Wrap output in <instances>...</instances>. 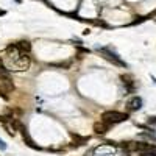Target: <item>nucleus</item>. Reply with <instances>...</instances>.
I'll return each instance as SVG.
<instances>
[{"label": "nucleus", "mask_w": 156, "mask_h": 156, "mask_svg": "<svg viewBox=\"0 0 156 156\" xmlns=\"http://www.w3.org/2000/svg\"><path fill=\"white\" fill-rule=\"evenodd\" d=\"M128 119V114L126 112H119V111H105L101 114V120H105L111 125L114 123H119Z\"/></svg>", "instance_id": "f257e3e1"}, {"label": "nucleus", "mask_w": 156, "mask_h": 156, "mask_svg": "<svg viewBox=\"0 0 156 156\" xmlns=\"http://www.w3.org/2000/svg\"><path fill=\"white\" fill-rule=\"evenodd\" d=\"M98 51H100V53L103 55V56H105L108 61H111L112 64H115V66H120V67H126V64L119 58V56H117L115 53H112V51L111 50H108V48H98Z\"/></svg>", "instance_id": "f03ea898"}, {"label": "nucleus", "mask_w": 156, "mask_h": 156, "mask_svg": "<svg viewBox=\"0 0 156 156\" xmlns=\"http://www.w3.org/2000/svg\"><path fill=\"white\" fill-rule=\"evenodd\" d=\"M14 66H16L17 70H27L30 67V56L25 55V53H20L14 61Z\"/></svg>", "instance_id": "7ed1b4c3"}, {"label": "nucleus", "mask_w": 156, "mask_h": 156, "mask_svg": "<svg viewBox=\"0 0 156 156\" xmlns=\"http://www.w3.org/2000/svg\"><path fill=\"white\" fill-rule=\"evenodd\" d=\"M111 123L105 122V120H100V122H95L94 123V131L97 134H106L108 133V129H109Z\"/></svg>", "instance_id": "20e7f679"}, {"label": "nucleus", "mask_w": 156, "mask_h": 156, "mask_svg": "<svg viewBox=\"0 0 156 156\" xmlns=\"http://www.w3.org/2000/svg\"><path fill=\"white\" fill-rule=\"evenodd\" d=\"M126 106L129 111H137L142 108V98L140 97H133V98H129L128 103H126Z\"/></svg>", "instance_id": "39448f33"}, {"label": "nucleus", "mask_w": 156, "mask_h": 156, "mask_svg": "<svg viewBox=\"0 0 156 156\" xmlns=\"http://www.w3.org/2000/svg\"><path fill=\"white\" fill-rule=\"evenodd\" d=\"M16 47H17V50L20 51V53H28V51L31 50V44L28 41H20V42L16 44Z\"/></svg>", "instance_id": "423d86ee"}, {"label": "nucleus", "mask_w": 156, "mask_h": 156, "mask_svg": "<svg viewBox=\"0 0 156 156\" xmlns=\"http://www.w3.org/2000/svg\"><path fill=\"white\" fill-rule=\"evenodd\" d=\"M139 156H156V145H148L147 147V150H144V151H140V153H137Z\"/></svg>", "instance_id": "0eeeda50"}, {"label": "nucleus", "mask_w": 156, "mask_h": 156, "mask_svg": "<svg viewBox=\"0 0 156 156\" xmlns=\"http://www.w3.org/2000/svg\"><path fill=\"white\" fill-rule=\"evenodd\" d=\"M120 80L123 81V84H126V87H128L129 90H133V89H134V83H133V78L129 76V75H122V76H120Z\"/></svg>", "instance_id": "6e6552de"}, {"label": "nucleus", "mask_w": 156, "mask_h": 156, "mask_svg": "<svg viewBox=\"0 0 156 156\" xmlns=\"http://www.w3.org/2000/svg\"><path fill=\"white\" fill-rule=\"evenodd\" d=\"M72 137H73V139L76 140L73 145H83V144H86V142L89 140V137H80L78 134H72Z\"/></svg>", "instance_id": "1a4fd4ad"}, {"label": "nucleus", "mask_w": 156, "mask_h": 156, "mask_svg": "<svg viewBox=\"0 0 156 156\" xmlns=\"http://www.w3.org/2000/svg\"><path fill=\"white\" fill-rule=\"evenodd\" d=\"M48 66H53V67H66V69H69L70 67V62L67 61V62H51V64H48Z\"/></svg>", "instance_id": "9d476101"}, {"label": "nucleus", "mask_w": 156, "mask_h": 156, "mask_svg": "<svg viewBox=\"0 0 156 156\" xmlns=\"http://www.w3.org/2000/svg\"><path fill=\"white\" fill-rule=\"evenodd\" d=\"M0 80H9V72L5 67L0 69Z\"/></svg>", "instance_id": "9b49d317"}, {"label": "nucleus", "mask_w": 156, "mask_h": 156, "mask_svg": "<svg viewBox=\"0 0 156 156\" xmlns=\"http://www.w3.org/2000/svg\"><path fill=\"white\" fill-rule=\"evenodd\" d=\"M148 123H151V125H156V115H153V117H148Z\"/></svg>", "instance_id": "f8f14e48"}, {"label": "nucleus", "mask_w": 156, "mask_h": 156, "mask_svg": "<svg viewBox=\"0 0 156 156\" xmlns=\"http://www.w3.org/2000/svg\"><path fill=\"white\" fill-rule=\"evenodd\" d=\"M5 147H6V145L3 144V140H0V148H5Z\"/></svg>", "instance_id": "ddd939ff"}, {"label": "nucleus", "mask_w": 156, "mask_h": 156, "mask_svg": "<svg viewBox=\"0 0 156 156\" xmlns=\"http://www.w3.org/2000/svg\"><path fill=\"white\" fill-rule=\"evenodd\" d=\"M3 67V62H2V59H0V69H2Z\"/></svg>", "instance_id": "4468645a"}, {"label": "nucleus", "mask_w": 156, "mask_h": 156, "mask_svg": "<svg viewBox=\"0 0 156 156\" xmlns=\"http://www.w3.org/2000/svg\"><path fill=\"white\" fill-rule=\"evenodd\" d=\"M86 156H87V154H86Z\"/></svg>", "instance_id": "2eb2a0df"}]
</instances>
